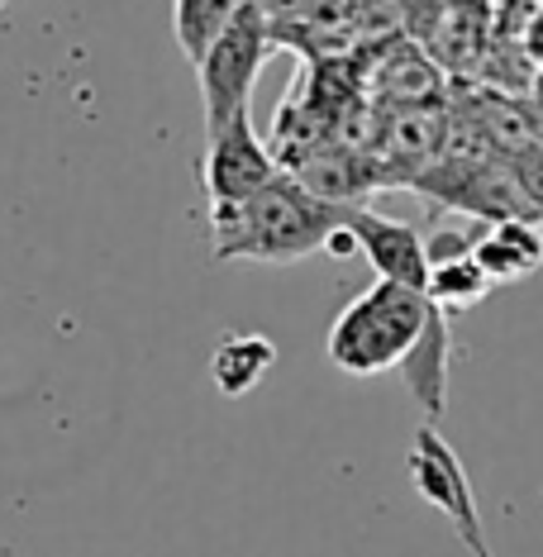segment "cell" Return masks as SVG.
Returning a JSON list of instances; mask_svg holds the SVG:
<instances>
[{"label":"cell","instance_id":"2","mask_svg":"<svg viewBox=\"0 0 543 557\" xmlns=\"http://www.w3.org/2000/svg\"><path fill=\"white\" fill-rule=\"evenodd\" d=\"M434 310L439 306L429 300V290L377 276L330 324V344H324L330 362L348 376H377V372H391V367H406L415 344L424 338L429 320H434Z\"/></svg>","mask_w":543,"mask_h":557},{"label":"cell","instance_id":"1","mask_svg":"<svg viewBox=\"0 0 543 557\" xmlns=\"http://www.w3.org/2000/svg\"><path fill=\"white\" fill-rule=\"evenodd\" d=\"M344 224V206L306 191L292 172H276L248 200L210 210V252L214 262H296L310 252H330V238Z\"/></svg>","mask_w":543,"mask_h":557},{"label":"cell","instance_id":"4","mask_svg":"<svg viewBox=\"0 0 543 557\" xmlns=\"http://www.w3.org/2000/svg\"><path fill=\"white\" fill-rule=\"evenodd\" d=\"M282 172V162L272 158V144L258 138L252 129V115H238L230 124L206 134V158H200V186H206L210 210L238 206L252 191L272 182Z\"/></svg>","mask_w":543,"mask_h":557},{"label":"cell","instance_id":"10","mask_svg":"<svg viewBox=\"0 0 543 557\" xmlns=\"http://www.w3.org/2000/svg\"><path fill=\"white\" fill-rule=\"evenodd\" d=\"M448 352H453V334H448V314L434 310V320H429L424 338L415 344V352L406 358V386L410 396L424 405L429 420H439L444 414V400H448Z\"/></svg>","mask_w":543,"mask_h":557},{"label":"cell","instance_id":"14","mask_svg":"<svg viewBox=\"0 0 543 557\" xmlns=\"http://www.w3.org/2000/svg\"><path fill=\"white\" fill-rule=\"evenodd\" d=\"M377 5H386V15L400 24L406 39L424 44V34L439 24V15L448 10V0H377Z\"/></svg>","mask_w":543,"mask_h":557},{"label":"cell","instance_id":"9","mask_svg":"<svg viewBox=\"0 0 543 557\" xmlns=\"http://www.w3.org/2000/svg\"><path fill=\"white\" fill-rule=\"evenodd\" d=\"M477 262L496 286L525 282L543 268V224L539 220H501L477 234Z\"/></svg>","mask_w":543,"mask_h":557},{"label":"cell","instance_id":"8","mask_svg":"<svg viewBox=\"0 0 543 557\" xmlns=\"http://www.w3.org/2000/svg\"><path fill=\"white\" fill-rule=\"evenodd\" d=\"M292 176L306 191H314L320 200H330V206H344V210H358L368 206L377 191H386V176L377 168L372 153H353L344 144H324L320 153L300 158Z\"/></svg>","mask_w":543,"mask_h":557},{"label":"cell","instance_id":"12","mask_svg":"<svg viewBox=\"0 0 543 557\" xmlns=\"http://www.w3.org/2000/svg\"><path fill=\"white\" fill-rule=\"evenodd\" d=\"M248 5L252 0H172V34H176V48L186 53V62L200 67V58L214 48V39H220Z\"/></svg>","mask_w":543,"mask_h":557},{"label":"cell","instance_id":"7","mask_svg":"<svg viewBox=\"0 0 543 557\" xmlns=\"http://www.w3.org/2000/svg\"><path fill=\"white\" fill-rule=\"evenodd\" d=\"M348 230L358 238V252L377 268V276L429 290V248L420 230L391 220V214H377L372 206L348 210Z\"/></svg>","mask_w":543,"mask_h":557},{"label":"cell","instance_id":"15","mask_svg":"<svg viewBox=\"0 0 543 557\" xmlns=\"http://www.w3.org/2000/svg\"><path fill=\"white\" fill-rule=\"evenodd\" d=\"M525 48H529V58L543 67V5H539V15H534V24H529V34H525Z\"/></svg>","mask_w":543,"mask_h":557},{"label":"cell","instance_id":"11","mask_svg":"<svg viewBox=\"0 0 543 557\" xmlns=\"http://www.w3.org/2000/svg\"><path fill=\"white\" fill-rule=\"evenodd\" d=\"M272 367H276V344L268 334H230L210 352V382L220 386V396L238 400L268 382Z\"/></svg>","mask_w":543,"mask_h":557},{"label":"cell","instance_id":"5","mask_svg":"<svg viewBox=\"0 0 543 557\" xmlns=\"http://www.w3.org/2000/svg\"><path fill=\"white\" fill-rule=\"evenodd\" d=\"M410 476H415V491L434 505V510L448 515V524L458 529V539L467 543L472 557H491V543L482 534V515H477V496L467 486V472L458 462V453L439 438L434 424H424L415 434V448H410Z\"/></svg>","mask_w":543,"mask_h":557},{"label":"cell","instance_id":"17","mask_svg":"<svg viewBox=\"0 0 543 557\" xmlns=\"http://www.w3.org/2000/svg\"><path fill=\"white\" fill-rule=\"evenodd\" d=\"M0 5H5V0H0Z\"/></svg>","mask_w":543,"mask_h":557},{"label":"cell","instance_id":"3","mask_svg":"<svg viewBox=\"0 0 543 557\" xmlns=\"http://www.w3.org/2000/svg\"><path fill=\"white\" fill-rule=\"evenodd\" d=\"M272 48H276L272 29H268V20L258 15V5H248L244 15L214 39V48L196 67L200 106H206V134L238 115H252V86H258V72Z\"/></svg>","mask_w":543,"mask_h":557},{"label":"cell","instance_id":"16","mask_svg":"<svg viewBox=\"0 0 543 557\" xmlns=\"http://www.w3.org/2000/svg\"><path fill=\"white\" fill-rule=\"evenodd\" d=\"M529 100H534V110H539V124H543V67H539V77H534V91H529Z\"/></svg>","mask_w":543,"mask_h":557},{"label":"cell","instance_id":"6","mask_svg":"<svg viewBox=\"0 0 543 557\" xmlns=\"http://www.w3.org/2000/svg\"><path fill=\"white\" fill-rule=\"evenodd\" d=\"M444 129H448V106H410V110H386L382 138H377L372 158L386 176V191L410 186L439 162L444 148Z\"/></svg>","mask_w":543,"mask_h":557},{"label":"cell","instance_id":"13","mask_svg":"<svg viewBox=\"0 0 543 557\" xmlns=\"http://www.w3.org/2000/svg\"><path fill=\"white\" fill-rule=\"evenodd\" d=\"M496 290V282L482 272L477 252H458V258H439L429 262V300L444 314H462Z\"/></svg>","mask_w":543,"mask_h":557}]
</instances>
